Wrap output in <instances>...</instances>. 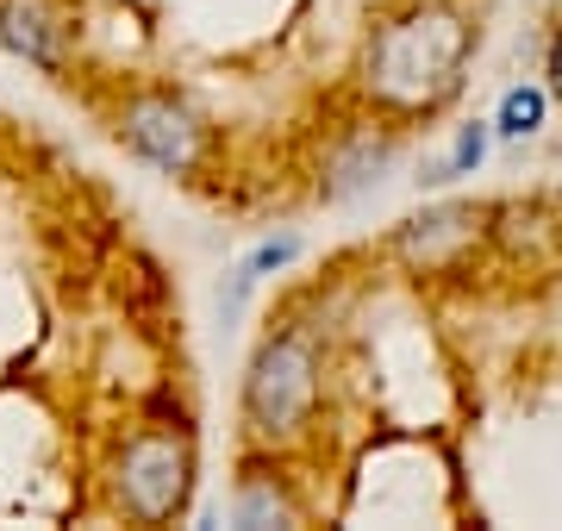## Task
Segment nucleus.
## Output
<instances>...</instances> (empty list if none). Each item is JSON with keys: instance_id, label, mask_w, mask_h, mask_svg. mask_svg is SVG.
Segmentation results:
<instances>
[{"instance_id": "obj_10", "label": "nucleus", "mask_w": 562, "mask_h": 531, "mask_svg": "<svg viewBox=\"0 0 562 531\" xmlns=\"http://www.w3.org/2000/svg\"><path fill=\"white\" fill-rule=\"evenodd\" d=\"M543 120H550V88L519 82V88H506L501 106H494V138L525 144V138H538L543 132Z\"/></svg>"}, {"instance_id": "obj_9", "label": "nucleus", "mask_w": 562, "mask_h": 531, "mask_svg": "<svg viewBox=\"0 0 562 531\" xmlns=\"http://www.w3.org/2000/svg\"><path fill=\"white\" fill-rule=\"evenodd\" d=\"M225 519L244 531H269V526H301L306 507L301 494L288 488V475L276 470V450L262 456H244L238 482H232V500H225Z\"/></svg>"}, {"instance_id": "obj_1", "label": "nucleus", "mask_w": 562, "mask_h": 531, "mask_svg": "<svg viewBox=\"0 0 562 531\" xmlns=\"http://www.w3.org/2000/svg\"><path fill=\"white\" fill-rule=\"evenodd\" d=\"M475 50H482V25L462 0H401L362 32L350 88L369 113L394 125H425L443 106H457Z\"/></svg>"}, {"instance_id": "obj_7", "label": "nucleus", "mask_w": 562, "mask_h": 531, "mask_svg": "<svg viewBox=\"0 0 562 531\" xmlns=\"http://www.w3.org/2000/svg\"><path fill=\"white\" fill-rule=\"evenodd\" d=\"M81 25L69 0H0V50L32 63L38 76H63L76 63Z\"/></svg>"}, {"instance_id": "obj_2", "label": "nucleus", "mask_w": 562, "mask_h": 531, "mask_svg": "<svg viewBox=\"0 0 562 531\" xmlns=\"http://www.w3.org/2000/svg\"><path fill=\"white\" fill-rule=\"evenodd\" d=\"M319 400H325V331L319 319H276L257 338L250 363H244V388H238V419L244 438L257 450H294L313 438L319 426Z\"/></svg>"}, {"instance_id": "obj_8", "label": "nucleus", "mask_w": 562, "mask_h": 531, "mask_svg": "<svg viewBox=\"0 0 562 531\" xmlns=\"http://www.w3.org/2000/svg\"><path fill=\"white\" fill-rule=\"evenodd\" d=\"M487 245L519 263L562 257V206L543 194H513V201H487Z\"/></svg>"}, {"instance_id": "obj_13", "label": "nucleus", "mask_w": 562, "mask_h": 531, "mask_svg": "<svg viewBox=\"0 0 562 531\" xmlns=\"http://www.w3.org/2000/svg\"><path fill=\"white\" fill-rule=\"evenodd\" d=\"M543 88H550V101H562V20L543 38Z\"/></svg>"}, {"instance_id": "obj_6", "label": "nucleus", "mask_w": 562, "mask_h": 531, "mask_svg": "<svg viewBox=\"0 0 562 531\" xmlns=\"http://www.w3.org/2000/svg\"><path fill=\"white\" fill-rule=\"evenodd\" d=\"M401 157H406L401 125L362 106V120L338 125V132L325 138L319 169H313V176H319V182H313V194H319L325 206H350V201H362L369 188H382L387 176L401 169Z\"/></svg>"}, {"instance_id": "obj_5", "label": "nucleus", "mask_w": 562, "mask_h": 531, "mask_svg": "<svg viewBox=\"0 0 562 531\" xmlns=\"http://www.w3.org/2000/svg\"><path fill=\"white\" fill-rule=\"evenodd\" d=\"M382 250L406 275H457L469 269L487 245V201H431L419 213H406L382 238Z\"/></svg>"}, {"instance_id": "obj_11", "label": "nucleus", "mask_w": 562, "mask_h": 531, "mask_svg": "<svg viewBox=\"0 0 562 531\" xmlns=\"http://www.w3.org/2000/svg\"><path fill=\"white\" fill-rule=\"evenodd\" d=\"M487 150H494V120H462L457 125V144H450V157H443V182L482 176Z\"/></svg>"}, {"instance_id": "obj_3", "label": "nucleus", "mask_w": 562, "mask_h": 531, "mask_svg": "<svg viewBox=\"0 0 562 531\" xmlns=\"http://www.w3.org/2000/svg\"><path fill=\"white\" fill-rule=\"evenodd\" d=\"M201 488V450L188 426H138L106 456V500L132 526H176Z\"/></svg>"}, {"instance_id": "obj_12", "label": "nucleus", "mask_w": 562, "mask_h": 531, "mask_svg": "<svg viewBox=\"0 0 562 531\" xmlns=\"http://www.w3.org/2000/svg\"><path fill=\"white\" fill-rule=\"evenodd\" d=\"M301 231H276V238H262L257 250H244L238 263L250 269V275H257V282H269V275H288V269L301 263Z\"/></svg>"}, {"instance_id": "obj_4", "label": "nucleus", "mask_w": 562, "mask_h": 531, "mask_svg": "<svg viewBox=\"0 0 562 531\" xmlns=\"http://www.w3.org/2000/svg\"><path fill=\"white\" fill-rule=\"evenodd\" d=\"M106 132H113V144L132 163L157 169L169 182H201L206 163H213V125H206V113L162 82L120 94V106L106 113Z\"/></svg>"}]
</instances>
